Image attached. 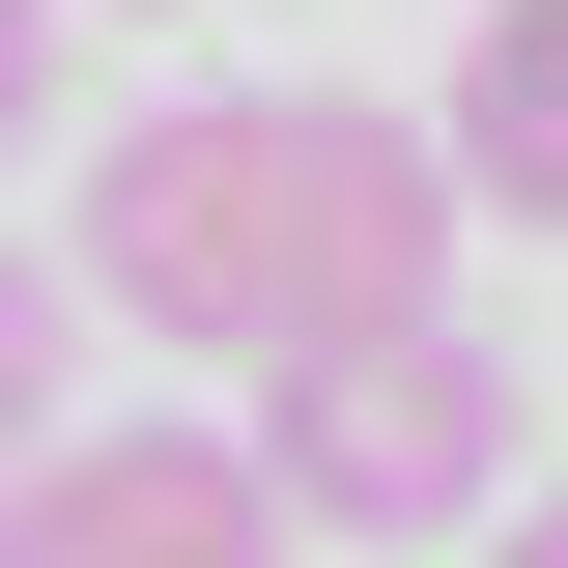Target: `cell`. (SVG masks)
Segmentation results:
<instances>
[{
    "label": "cell",
    "instance_id": "1",
    "mask_svg": "<svg viewBox=\"0 0 568 568\" xmlns=\"http://www.w3.org/2000/svg\"><path fill=\"white\" fill-rule=\"evenodd\" d=\"M85 313L142 342H369V313H455V142L398 85H200V114H114L85 142V227H58Z\"/></svg>",
    "mask_w": 568,
    "mask_h": 568
},
{
    "label": "cell",
    "instance_id": "3",
    "mask_svg": "<svg viewBox=\"0 0 568 568\" xmlns=\"http://www.w3.org/2000/svg\"><path fill=\"white\" fill-rule=\"evenodd\" d=\"M0 568H284V484L256 426H29V484H0Z\"/></svg>",
    "mask_w": 568,
    "mask_h": 568
},
{
    "label": "cell",
    "instance_id": "5",
    "mask_svg": "<svg viewBox=\"0 0 568 568\" xmlns=\"http://www.w3.org/2000/svg\"><path fill=\"white\" fill-rule=\"evenodd\" d=\"M58 369H85V284H58V256H0V484H29V426H58Z\"/></svg>",
    "mask_w": 568,
    "mask_h": 568
},
{
    "label": "cell",
    "instance_id": "6",
    "mask_svg": "<svg viewBox=\"0 0 568 568\" xmlns=\"http://www.w3.org/2000/svg\"><path fill=\"white\" fill-rule=\"evenodd\" d=\"M0 142H58V0H0Z\"/></svg>",
    "mask_w": 568,
    "mask_h": 568
},
{
    "label": "cell",
    "instance_id": "2",
    "mask_svg": "<svg viewBox=\"0 0 568 568\" xmlns=\"http://www.w3.org/2000/svg\"><path fill=\"white\" fill-rule=\"evenodd\" d=\"M256 484H284V540H455V511H511V342H455V313L284 342L256 369Z\"/></svg>",
    "mask_w": 568,
    "mask_h": 568
},
{
    "label": "cell",
    "instance_id": "4",
    "mask_svg": "<svg viewBox=\"0 0 568 568\" xmlns=\"http://www.w3.org/2000/svg\"><path fill=\"white\" fill-rule=\"evenodd\" d=\"M426 142H455V227H568V0H484Z\"/></svg>",
    "mask_w": 568,
    "mask_h": 568
},
{
    "label": "cell",
    "instance_id": "7",
    "mask_svg": "<svg viewBox=\"0 0 568 568\" xmlns=\"http://www.w3.org/2000/svg\"><path fill=\"white\" fill-rule=\"evenodd\" d=\"M484 568H568V484H540V511H484Z\"/></svg>",
    "mask_w": 568,
    "mask_h": 568
}]
</instances>
